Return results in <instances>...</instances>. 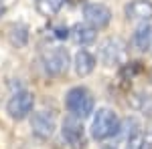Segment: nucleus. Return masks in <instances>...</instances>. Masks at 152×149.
Wrapping results in <instances>:
<instances>
[{
  "label": "nucleus",
  "instance_id": "obj_1",
  "mask_svg": "<svg viewBox=\"0 0 152 149\" xmlns=\"http://www.w3.org/2000/svg\"><path fill=\"white\" fill-rule=\"evenodd\" d=\"M67 111L77 119H85L94 113V97L85 87H73L65 97Z\"/></svg>",
  "mask_w": 152,
  "mask_h": 149
},
{
  "label": "nucleus",
  "instance_id": "obj_2",
  "mask_svg": "<svg viewBox=\"0 0 152 149\" xmlns=\"http://www.w3.org/2000/svg\"><path fill=\"white\" fill-rule=\"evenodd\" d=\"M118 131H120V119L112 109H99L94 117V123H91V135L99 141L104 139L114 137Z\"/></svg>",
  "mask_w": 152,
  "mask_h": 149
},
{
  "label": "nucleus",
  "instance_id": "obj_3",
  "mask_svg": "<svg viewBox=\"0 0 152 149\" xmlns=\"http://www.w3.org/2000/svg\"><path fill=\"white\" fill-rule=\"evenodd\" d=\"M41 60H43V67L49 75L53 77H59L63 73H67L69 69V53L61 46H49L43 50L41 55Z\"/></svg>",
  "mask_w": 152,
  "mask_h": 149
},
{
  "label": "nucleus",
  "instance_id": "obj_4",
  "mask_svg": "<svg viewBox=\"0 0 152 149\" xmlns=\"http://www.w3.org/2000/svg\"><path fill=\"white\" fill-rule=\"evenodd\" d=\"M126 45L120 38H107L99 46V58L105 67H122L126 65Z\"/></svg>",
  "mask_w": 152,
  "mask_h": 149
},
{
  "label": "nucleus",
  "instance_id": "obj_5",
  "mask_svg": "<svg viewBox=\"0 0 152 149\" xmlns=\"http://www.w3.org/2000/svg\"><path fill=\"white\" fill-rule=\"evenodd\" d=\"M61 133H63V139L67 141V145L71 149H83L85 147V129H83V123L81 119H77V117H67L65 121H63V129H61Z\"/></svg>",
  "mask_w": 152,
  "mask_h": 149
},
{
  "label": "nucleus",
  "instance_id": "obj_6",
  "mask_svg": "<svg viewBox=\"0 0 152 149\" xmlns=\"http://www.w3.org/2000/svg\"><path fill=\"white\" fill-rule=\"evenodd\" d=\"M33 107H35V97L28 91H18L10 97V101L6 105V111H8V115L12 119L20 121L24 117H28V113L33 111Z\"/></svg>",
  "mask_w": 152,
  "mask_h": 149
},
{
  "label": "nucleus",
  "instance_id": "obj_7",
  "mask_svg": "<svg viewBox=\"0 0 152 149\" xmlns=\"http://www.w3.org/2000/svg\"><path fill=\"white\" fill-rule=\"evenodd\" d=\"M83 18H85V24H89L91 28H105L110 20H112V10L104 6V4H87L83 8Z\"/></svg>",
  "mask_w": 152,
  "mask_h": 149
},
{
  "label": "nucleus",
  "instance_id": "obj_8",
  "mask_svg": "<svg viewBox=\"0 0 152 149\" xmlns=\"http://www.w3.org/2000/svg\"><path fill=\"white\" fill-rule=\"evenodd\" d=\"M31 129L39 139H49L55 131V117L49 111H39L31 119Z\"/></svg>",
  "mask_w": 152,
  "mask_h": 149
},
{
  "label": "nucleus",
  "instance_id": "obj_9",
  "mask_svg": "<svg viewBox=\"0 0 152 149\" xmlns=\"http://www.w3.org/2000/svg\"><path fill=\"white\" fill-rule=\"evenodd\" d=\"M128 20H150L152 18V2L148 0H134L126 6Z\"/></svg>",
  "mask_w": 152,
  "mask_h": 149
},
{
  "label": "nucleus",
  "instance_id": "obj_10",
  "mask_svg": "<svg viewBox=\"0 0 152 149\" xmlns=\"http://www.w3.org/2000/svg\"><path fill=\"white\" fill-rule=\"evenodd\" d=\"M73 65H75V73H77L79 77H87V75L94 73V69H95V57L89 53V50L81 48V50L75 55Z\"/></svg>",
  "mask_w": 152,
  "mask_h": 149
},
{
  "label": "nucleus",
  "instance_id": "obj_11",
  "mask_svg": "<svg viewBox=\"0 0 152 149\" xmlns=\"http://www.w3.org/2000/svg\"><path fill=\"white\" fill-rule=\"evenodd\" d=\"M69 35L73 38V42H77V45H91L95 40V28H91L89 24H85V22L83 24L79 22L69 30Z\"/></svg>",
  "mask_w": 152,
  "mask_h": 149
},
{
  "label": "nucleus",
  "instance_id": "obj_12",
  "mask_svg": "<svg viewBox=\"0 0 152 149\" xmlns=\"http://www.w3.org/2000/svg\"><path fill=\"white\" fill-rule=\"evenodd\" d=\"M134 46L138 50H148L152 46V24H144L140 26L136 32H134V38H132Z\"/></svg>",
  "mask_w": 152,
  "mask_h": 149
},
{
  "label": "nucleus",
  "instance_id": "obj_13",
  "mask_svg": "<svg viewBox=\"0 0 152 149\" xmlns=\"http://www.w3.org/2000/svg\"><path fill=\"white\" fill-rule=\"evenodd\" d=\"M130 105H132L136 111H140L142 115L152 117V95H144V93L132 95V97H130Z\"/></svg>",
  "mask_w": 152,
  "mask_h": 149
},
{
  "label": "nucleus",
  "instance_id": "obj_14",
  "mask_svg": "<svg viewBox=\"0 0 152 149\" xmlns=\"http://www.w3.org/2000/svg\"><path fill=\"white\" fill-rule=\"evenodd\" d=\"M65 0H37V10L41 12L43 16H55Z\"/></svg>",
  "mask_w": 152,
  "mask_h": 149
},
{
  "label": "nucleus",
  "instance_id": "obj_15",
  "mask_svg": "<svg viewBox=\"0 0 152 149\" xmlns=\"http://www.w3.org/2000/svg\"><path fill=\"white\" fill-rule=\"evenodd\" d=\"M126 149H152V143L146 135L134 133V135H130L128 141H126Z\"/></svg>",
  "mask_w": 152,
  "mask_h": 149
},
{
  "label": "nucleus",
  "instance_id": "obj_16",
  "mask_svg": "<svg viewBox=\"0 0 152 149\" xmlns=\"http://www.w3.org/2000/svg\"><path fill=\"white\" fill-rule=\"evenodd\" d=\"M102 149H116V145H110L107 143V145H102Z\"/></svg>",
  "mask_w": 152,
  "mask_h": 149
},
{
  "label": "nucleus",
  "instance_id": "obj_17",
  "mask_svg": "<svg viewBox=\"0 0 152 149\" xmlns=\"http://www.w3.org/2000/svg\"><path fill=\"white\" fill-rule=\"evenodd\" d=\"M71 2H79V0H71Z\"/></svg>",
  "mask_w": 152,
  "mask_h": 149
}]
</instances>
